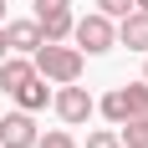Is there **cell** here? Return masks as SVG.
Returning a JSON list of instances; mask_svg holds the SVG:
<instances>
[{"mask_svg":"<svg viewBox=\"0 0 148 148\" xmlns=\"http://www.w3.org/2000/svg\"><path fill=\"white\" fill-rule=\"evenodd\" d=\"M31 66H36V77H46L51 87H61V82H82L87 56H82L77 46H66V41H41L31 51Z\"/></svg>","mask_w":148,"mask_h":148,"instance_id":"6da1fadb","label":"cell"},{"mask_svg":"<svg viewBox=\"0 0 148 148\" xmlns=\"http://www.w3.org/2000/svg\"><path fill=\"white\" fill-rule=\"evenodd\" d=\"M97 112H102L112 128L128 123V118H138V112H148V82L138 77V82H128V87H112L102 102H97Z\"/></svg>","mask_w":148,"mask_h":148,"instance_id":"7a4b0ae2","label":"cell"},{"mask_svg":"<svg viewBox=\"0 0 148 148\" xmlns=\"http://www.w3.org/2000/svg\"><path fill=\"white\" fill-rule=\"evenodd\" d=\"M72 41L82 56H102V51H112L118 46V31H112V21H107L102 10L82 15V21H72Z\"/></svg>","mask_w":148,"mask_h":148,"instance_id":"3957f363","label":"cell"},{"mask_svg":"<svg viewBox=\"0 0 148 148\" xmlns=\"http://www.w3.org/2000/svg\"><path fill=\"white\" fill-rule=\"evenodd\" d=\"M51 107H56V118L66 123V128H82V123L97 112L92 92H87V87H77V82H61V87L51 92Z\"/></svg>","mask_w":148,"mask_h":148,"instance_id":"277c9868","label":"cell"},{"mask_svg":"<svg viewBox=\"0 0 148 148\" xmlns=\"http://www.w3.org/2000/svg\"><path fill=\"white\" fill-rule=\"evenodd\" d=\"M36 138H41V128H36V112L15 107V112H5V118H0V143H5V148H31Z\"/></svg>","mask_w":148,"mask_h":148,"instance_id":"5b68a950","label":"cell"},{"mask_svg":"<svg viewBox=\"0 0 148 148\" xmlns=\"http://www.w3.org/2000/svg\"><path fill=\"white\" fill-rule=\"evenodd\" d=\"M5 41H10V51L31 56V51L46 41V36H41V21H36V15H31V21H5Z\"/></svg>","mask_w":148,"mask_h":148,"instance_id":"8992f818","label":"cell"},{"mask_svg":"<svg viewBox=\"0 0 148 148\" xmlns=\"http://www.w3.org/2000/svg\"><path fill=\"white\" fill-rule=\"evenodd\" d=\"M31 77H36L31 56H21V51H10V56H0V92H5V97H10L15 87H26Z\"/></svg>","mask_w":148,"mask_h":148,"instance_id":"52a82bcc","label":"cell"},{"mask_svg":"<svg viewBox=\"0 0 148 148\" xmlns=\"http://www.w3.org/2000/svg\"><path fill=\"white\" fill-rule=\"evenodd\" d=\"M112 31H118V41L128 51H148V10H128Z\"/></svg>","mask_w":148,"mask_h":148,"instance_id":"ba28073f","label":"cell"},{"mask_svg":"<svg viewBox=\"0 0 148 148\" xmlns=\"http://www.w3.org/2000/svg\"><path fill=\"white\" fill-rule=\"evenodd\" d=\"M10 97H15V107H26V112H41V107L51 102V82H46V77H31L26 87H15Z\"/></svg>","mask_w":148,"mask_h":148,"instance_id":"9c48e42d","label":"cell"},{"mask_svg":"<svg viewBox=\"0 0 148 148\" xmlns=\"http://www.w3.org/2000/svg\"><path fill=\"white\" fill-rule=\"evenodd\" d=\"M36 21H41V36L46 41H72V5H66V10H51V15H36Z\"/></svg>","mask_w":148,"mask_h":148,"instance_id":"30bf717a","label":"cell"},{"mask_svg":"<svg viewBox=\"0 0 148 148\" xmlns=\"http://www.w3.org/2000/svg\"><path fill=\"white\" fill-rule=\"evenodd\" d=\"M118 138H123V148H148V112L118 123Z\"/></svg>","mask_w":148,"mask_h":148,"instance_id":"8fae6325","label":"cell"},{"mask_svg":"<svg viewBox=\"0 0 148 148\" xmlns=\"http://www.w3.org/2000/svg\"><path fill=\"white\" fill-rule=\"evenodd\" d=\"M31 148H77V138L66 133V128H51V133H41Z\"/></svg>","mask_w":148,"mask_h":148,"instance_id":"7c38bea8","label":"cell"},{"mask_svg":"<svg viewBox=\"0 0 148 148\" xmlns=\"http://www.w3.org/2000/svg\"><path fill=\"white\" fill-rule=\"evenodd\" d=\"M87 148H123L118 128H97V133H87Z\"/></svg>","mask_w":148,"mask_h":148,"instance_id":"4fadbf2b","label":"cell"},{"mask_svg":"<svg viewBox=\"0 0 148 148\" xmlns=\"http://www.w3.org/2000/svg\"><path fill=\"white\" fill-rule=\"evenodd\" d=\"M97 10H102L107 21H123V15L133 10V0H97Z\"/></svg>","mask_w":148,"mask_h":148,"instance_id":"5bb4252c","label":"cell"},{"mask_svg":"<svg viewBox=\"0 0 148 148\" xmlns=\"http://www.w3.org/2000/svg\"><path fill=\"white\" fill-rule=\"evenodd\" d=\"M31 5H36V15H51V10H66L72 0H31Z\"/></svg>","mask_w":148,"mask_h":148,"instance_id":"9a60e30c","label":"cell"},{"mask_svg":"<svg viewBox=\"0 0 148 148\" xmlns=\"http://www.w3.org/2000/svg\"><path fill=\"white\" fill-rule=\"evenodd\" d=\"M0 56H10V41H5V21H0Z\"/></svg>","mask_w":148,"mask_h":148,"instance_id":"2e32d148","label":"cell"},{"mask_svg":"<svg viewBox=\"0 0 148 148\" xmlns=\"http://www.w3.org/2000/svg\"><path fill=\"white\" fill-rule=\"evenodd\" d=\"M133 10H148V0H133Z\"/></svg>","mask_w":148,"mask_h":148,"instance_id":"e0dca14e","label":"cell"},{"mask_svg":"<svg viewBox=\"0 0 148 148\" xmlns=\"http://www.w3.org/2000/svg\"><path fill=\"white\" fill-rule=\"evenodd\" d=\"M143 56H148V51H143ZM143 82H148V61H143Z\"/></svg>","mask_w":148,"mask_h":148,"instance_id":"ac0fdd59","label":"cell"},{"mask_svg":"<svg viewBox=\"0 0 148 148\" xmlns=\"http://www.w3.org/2000/svg\"><path fill=\"white\" fill-rule=\"evenodd\" d=\"M0 21H5V0H0Z\"/></svg>","mask_w":148,"mask_h":148,"instance_id":"d6986e66","label":"cell"}]
</instances>
